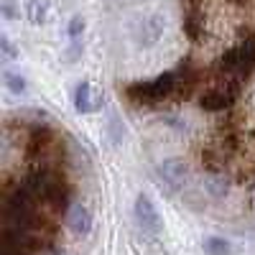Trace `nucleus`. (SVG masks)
I'll return each mask as SVG.
<instances>
[{
  "label": "nucleus",
  "mask_w": 255,
  "mask_h": 255,
  "mask_svg": "<svg viewBox=\"0 0 255 255\" xmlns=\"http://www.w3.org/2000/svg\"><path fill=\"white\" fill-rule=\"evenodd\" d=\"M174 95L181 97V72H163L156 79L133 82L125 87V97L135 105H158Z\"/></svg>",
  "instance_id": "f257e3e1"
},
{
  "label": "nucleus",
  "mask_w": 255,
  "mask_h": 255,
  "mask_svg": "<svg viewBox=\"0 0 255 255\" xmlns=\"http://www.w3.org/2000/svg\"><path fill=\"white\" fill-rule=\"evenodd\" d=\"M222 72H225V79H232V82H240L245 77H250L255 72V41H243L240 46L230 49L225 56H222Z\"/></svg>",
  "instance_id": "f03ea898"
},
{
  "label": "nucleus",
  "mask_w": 255,
  "mask_h": 255,
  "mask_svg": "<svg viewBox=\"0 0 255 255\" xmlns=\"http://www.w3.org/2000/svg\"><path fill=\"white\" fill-rule=\"evenodd\" d=\"M133 215H135V225L145 232V235H161L163 222H161V215H158L156 204L151 202V197L138 194L135 204H133Z\"/></svg>",
  "instance_id": "7ed1b4c3"
},
{
  "label": "nucleus",
  "mask_w": 255,
  "mask_h": 255,
  "mask_svg": "<svg viewBox=\"0 0 255 255\" xmlns=\"http://www.w3.org/2000/svg\"><path fill=\"white\" fill-rule=\"evenodd\" d=\"M235 97H238V82L225 79V84H220V87H212L209 92H204L202 100H199V105H202L207 113H222V110L232 108Z\"/></svg>",
  "instance_id": "20e7f679"
},
{
  "label": "nucleus",
  "mask_w": 255,
  "mask_h": 255,
  "mask_svg": "<svg viewBox=\"0 0 255 255\" xmlns=\"http://www.w3.org/2000/svg\"><path fill=\"white\" fill-rule=\"evenodd\" d=\"M100 108H102V97L97 95V90L90 82H79L74 87V110L79 115H90L97 113Z\"/></svg>",
  "instance_id": "39448f33"
},
{
  "label": "nucleus",
  "mask_w": 255,
  "mask_h": 255,
  "mask_svg": "<svg viewBox=\"0 0 255 255\" xmlns=\"http://www.w3.org/2000/svg\"><path fill=\"white\" fill-rule=\"evenodd\" d=\"M67 225H69V230L74 232V235L87 238L90 232H92V225H95V217H92L90 207H84L82 202L72 204V207L67 209Z\"/></svg>",
  "instance_id": "423d86ee"
},
{
  "label": "nucleus",
  "mask_w": 255,
  "mask_h": 255,
  "mask_svg": "<svg viewBox=\"0 0 255 255\" xmlns=\"http://www.w3.org/2000/svg\"><path fill=\"white\" fill-rule=\"evenodd\" d=\"M161 176L171 189H181L186 184V176H189V166L181 158H168L161 163Z\"/></svg>",
  "instance_id": "0eeeda50"
},
{
  "label": "nucleus",
  "mask_w": 255,
  "mask_h": 255,
  "mask_svg": "<svg viewBox=\"0 0 255 255\" xmlns=\"http://www.w3.org/2000/svg\"><path fill=\"white\" fill-rule=\"evenodd\" d=\"M49 5H51V0H28L26 3V15H28V20L33 26H41L46 20Z\"/></svg>",
  "instance_id": "6e6552de"
},
{
  "label": "nucleus",
  "mask_w": 255,
  "mask_h": 255,
  "mask_svg": "<svg viewBox=\"0 0 255 255\" xmlns=\"http://www.w3.org/2000/svg\"><path fill=\"white\" fill-rule=\"evenodd\" d=\"M3 82H5V87H8L13 95H23V92L28 90L26 77L18 74V72H13V69H5V72H3Z\"/></svg>",
  "instance_id": "1a4fd4ad"
},
{
  "label": "nucleus",
  "mask_w": 255,
  "mask_h": 255,
  "mask_svg": "<svg viewBox=\"0 0 255 255\" xmlns=\"http://www.w3.org/2000/svg\"><path fill=\"white\" fill-rule=\"evenodd\" d=\"M204 253L207 255H230L232 253V245L225 238H207L204 240Z\"/></svg>",
  "instance_id": "9d476101"
},
{
  "label": "nucleus",
  "mask_w": 255,
  "mask_h": 255,
  "mask_svg": "<svg viewBox=\"0 0 255 255\" xmlns=\"http://www.w3.org/2000/svg\"><path fill=\"white\" fill-rule=\"evenodd\" d=\"M0 49H3V59H5V61L18 59V51H15V46L10 44V38H8V36H0Z\"/></svg>",
  "instance_id": "9b49d317"
},
{
  "label": "nucleus",
  "mask_w": 255,
  "mask_h": 255,
  "mask_svg": "<svg viewBox=\"0 0 255 255\" xmlns=\"http://www.w3.org/2000/svg\"><path fill=\"white\" fill-rule=\"evenodd\" d=\"M0 13H3V18L13 20V18H18L20 8L15 5V0H3V3H0Z\"/></svg>",
  "instance_id": "f8f14e48"
},
{
  "label": "nucleus",
  "mask_w": 255,
  "mask_h": 255,
  "mask_svg": "<svg viewBox=\"0 0 255 255\" xmlns=\"http://www.w3.org/2000/svg\"><path fill=\"white\" fill-rule=\"evenodd\" d=\"M230 3H235V5H240V3H245V0H230Z\"/></svg>",
  "instance_id": "ddd939ff"
},
{
  "label": "nucleus",
  "mask_w": 255,
  "mask_h": 255,
  "mask_svg": "<svg viewBox=\"0 0 255 255\" xmlns=\"http://www.w3.org/2000/svg\"><path fill=\"white\" fill-rule=\"evenodd\" d=\"M54 255H64V253H54Z\"/></svg>",
  "instance_id": "4468645a"
}]
</instances>
